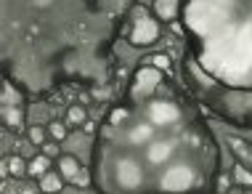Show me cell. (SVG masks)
I'll use <instances>...</instances> for the list:
<instances>
[{
	"mask_svg": "<svg viewBox=\"0 0 252 194\" xmlns=\"http://www.w3.org/2000/svg\"><path fill=\"white\" fill-rule=\"evenodd\" d=\"M194 181V173L189 168H183V165H178V168H170L165 173V178H162V189L167 192H181V189H189Z\"/></svg>",
	"mask_w": 252,
	"mask_h": 194,
	"instance_id": "1",
	"label": "cell"
},
{
	"mask_svg": "<svg viewBox=\"0 0 252 194\" xmlns=\"http://www.w3.org/2000/svg\"><path fill=\"white\" fill-rule=\"evenodd\" d=\"M157 38H159V27H157L152 19H141L130 32V43L133 45H152Z\"/></svg>",
	"mask_w": 252,
	"mask_h": 194,
	"instance_id": "2",
	"label": "cell"
},
{
	"mask_svg": "<svg viewBox=\"0 0 252 194\" xmlns=\"http://www.w3.org/2000/svg\"><path fill=\"white\" fill-rule=\"evenodd\" d=\"M178 120V107L167 101H157L152 104V122L154 125H170V122Z\"/></svg>",
	"mask_w": 252,
	"mask_h": 194,
	"instance_id": "3",
	"label": "cell"
},
{
	"mask_svg": "<svg viewBox=\"0 0 252 194\" xmlns=\"http://www.w3.org/2000/svg\"><path fill=\"white\" fill-rule=\"evenodd\" d=\"M135 80H138V88H144V91H154L157 85H159L162 75L157 67H141L138 75H135Z\"/></svg>",
	"mask_w": 252,
	"mask_h": 194,
	"instance_id": "4",
	"label": "cell"
},
{
	"mask_svg": "<svg viewBox=\"0 0 252 194\" xmlns=\"http://www.w3.org/2000/svg\"><path fill=\"white\" fill-rule=\"evenodd\" d=\"M120 181L125 186H135L141 181V168L135 162H130V160H122V165H120Z\"/></svg>",
	"mask_w": 252,
	"mask_h": 194,
	"instance_id": "5",
	"label": "cell"
},
{
	"mask_svg": "<svg viewBox=\"0 0 252 194\" xmlns=\"http://www.w3.org/2000/svg\"><path fill=\"white\" fill-rule=\"evenodd\" d=\"M167 157H170V144H165V141H157V144H152V147H149V160H152L154 165L165 162Z\"/></svg>",
	"mask_w": 252,
	"mask_h": 194,
	"instance_id": "6",
	"label": "cell"
},
{
	"mask_svg": "<svg viewBox=\"0 0 252 194\" xmlns=\"http://www.w3.org/2000/svg\"><path fill=\"white\" fill-rule=\"evenodd\" d=\"M175 8H178V0H157L154 3V11L159 13L162 19H173Z\"/></svg>",
	"mask_w": 252,
	"mask_h": 194,
	"instance_id": "7",
	"label": "cell"
},
{
	"mask_svg": "<svg viewBox=\"0 0 252 194\" xmlns=\"http://www.w3.org/2000/svg\"><path fill=\"white\" fill-rule=\"evenodd\" d=\"M61 173H64L66 178H74L80 173V162L74 160V157H61Z\"/></svg>",
	"mask_w": 252,
	"mask_h": 194,
	"instance_id": "8",
	"label": "cell"
},
{
	"mask_svg": "<svg viewBox=\"0 0 252 194\" xmlns=\"http://www.w3.org/2000/svg\"><path fill=\"white\" fill-rule=\"evenodd\" d=\"M3 115H5V125L19 128V122H22V109H16V107H5V109H3Z\"/></svg>",
	"mask_w": 252,
	"mask_h": 194,
	"instance_id": "9",
	"label": "cell"
},
{
	"mask_svg": "<svg viewBox=\"0 0 252 194\" xmlns=\"http://www.w3.org/2000/svg\"><path fill=\"white\" fill-rule=\"evenodd\" d=\"M149 138H152V125H138L130 133V141L133 144H144V141H149Z\"/></svg>",
	"mask_w": 252,
	"mask_h": 194,
	"instance_id": "10",
	"label": "cell"
},
{
	"mask_svg": "<svg viewBox=\"0 0 252 194\" xmlns=\"http://www.w3.org/2000/svg\"><path fill=\"white\" fill-rule=\"evenodd\" d=\"M27 170H30L32 176H45V170H48V160H45V157H35V160L27 165Z\"/></svg>",
	"mask_w": 252,
	"mask_h": 194,
	"instance_id": "11",
	"label": "cell"
},
{
	"mask_svg": "<svg viewBox=\"0 0 252 194\" xmlns=\"http://www.w3.org/2000/svg\"><path fill=\"white\" fill-rule=\"evenodd\" d=\"M40 189H45V192H59V189H61L59 176H53V173H45L43 181H40Z\"/></svg>",
	"mask_w": 252,
	"mask_h": 194,
	"instance_id": "12",
	"label": "cell"
},
{
	"mask_svg": "<svg viewBox=\"0 0 252 194\" xmlns=\"http://www.w3.org/2000/svg\"><path fill=\"white\" fill-rule=\"evenodd\" d=\"M85 117H88V112H85L83 107H72V109H69V122H72V125L85 122Z\"/></svg>",
	"mask_w": 252,
	"mask_h": 194,
	"instance_id": "13",
	"label": "cell"
},
{
	"mask_svg": "<svg viewBox=\"0 0 252 194\" xmlns=\"http://www.w3.org/2000/svg\"><path fill=\"white\" fill-rule=\"evenodd\" d=\"M5 162H8V170L13 173V176H22V173H24V162L19 160V157H8Z\"/></svg>",
	"mask_w": 252,
	"mask_h": 194,
	"instance_id": "14",
	"label": "cell"
},
{
	"mask_svg": "<svg viewBox=\"0 0 252 194\" xmlns=\"http://www.w3.org/2000/svg\"><path fill=\"white\" fill-rule=\"evenodd\" d=\"M51 136L56 138V141H64V138H66V128L61 125V122H51Z\"/></svg>",
	"mask_w": 252,
	"mask_h": 194,
	"instance_id": "15",
	"label": "cell"
},
{
	"mask_svg": "<svg viewBox=\"0 0 252 194\" xmlns=\"http://www.w3.org/2000/svg\"><path fill=\"white\" fill-rule=\"evenodd\" d=\"M234 176H236V181H239V184H244V186H252V173H247L244 168H236Z\"/></svg>",
	"mask_w": 252,
	"mask_h": 194,
	"instance_id": "16",
	"label": "cell"
},
{
	"mask_svg": "<svg viewBox=\"0 0 252 194\" xmlns=\"http://www.w3.org/2000/svg\"><path fill=\"white\" fill-rule=\"evenodd\" d=\"M125 120H127V109H114L112 117H109L112 125H120V122H125Z\"/></svg>",
	"mask_w": 252,
	"mask_h": 194,
	"instance_id": "17",
	"label": "cell"
},
{
	"mask_svg": "<svg viewBox=\"0 0 252 194\" xmlns=\"http://www.w3.org/2000/svg\"><path fill=\"white\" fill-rule=\"evenodd\" d=\"M154 67L157 69H170V56H167V53H157V56H154Z\"/></svg>",
	"mask_w": 252,
	"mask_h": 194,
	"instance_id": "18",
	"label": "cell"
},
{
	"mask_svg": "<svg viewBox=\"0 0 252 194\" xmlns=\"http://www.w3.org/2000/svg\"><path fill=\"white\" fill-rule=\"evenodd\" d=\"M3 101H5V107H8V104H19V93H13V88H11V85H5Z\"/></svg>",
	"mask_w": 252,
	"mask_h": 194,
	"instance_id": "19",
	"label": "cell"
},
{
	"mask_svg": "<svg viewBox=\"0 0 252 194\" xmlns=\"http://www.w3.org/2000/svg\"><path fill=\"white\" fill-rule=\"evenodd\" d=\"M30 141L32 144H43L45 141V133L40 128H30Z\"/></svg>",
	"mask_w": 252,
	"mask_h": 194,
	"instance_id": "20",
	"label": "cell"
},
{
	"mask_svg": "<svg viewBox=\"0 0 252 194\" xmlns=\"http://www.w3.org/2000/svg\"><path fill=\"white\" fill-rule=\"evenodd\" d=\"M74 184H77V186L83 184V186H85V184H88V173H85V170H80L77 176H74Z\"/></svg>",
	"mask_w": 252,
	"mask_h": 194,
	"instance_id": "21",
	"label": "cell"
},
{
	"mask_svg": "<svg viewBox=\"0 0 252 194\" xmlns=\"http://www.w3.org/2000/svg\"><path fill=\"white\" fill-rule=\"evenodd\" d=\"M53 0H35V5H40V8H45V5H51Z\"/></svg>",
	"mask_w": 252,
	"mask_h": 194,
	"instance_id": "22",
	"label": "cell"
}]
</instances>
